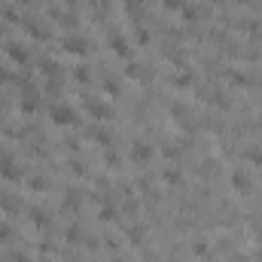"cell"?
<instances>
[{
	"label": "cell",
	"instance_id": "obj_1",
	"mask_svg": "<svg viewBox=\"0 0 262 262\" xmlns=\"http://www.w3.org/2000/svg\"><path fill=\"white\" fill-rule=\"evenodd\" d=\"M52 119L58 122V125H73L76 122V113H73L70 104H58V107L52 110Z\"/></svg>",
	"mask_w": 262,
	"mask_h": 262
},
{
	"label": "cell",
	"instance_id": "obj_2",
	"mask_svg": "<svg viewBox=\"0 0 262 262\" xmlns=\"http://www.w3.org/2000/svg\"><path fill=\"white\" fill-rule=\"evenodd\" d=\"M0 174H6V177H18V168L13 162H6V158H0Z\"/></svg>",
	"mask_w": 262,
	"mask_h": 262
},
{
	"label": "cell",
	"instance_id": "obj_3",
	"mask_svg": "<svg viewBox=\"0 0 262 262\" xmlns=\"http://www.w3.org/2000/svg\"><path fill=\"white\" fill-rule=\"evenodd\" d=\"M134 158H138V162H146V158H150V146L138 143V146H134Z\"/></svg>",
	"mask_w": 262,
	"mask_h": 262
},
{
	"label": "cell",
	"instance_id": "obj_4",
	"mask_svg": "<svg viewBox=\"0 0 262 262\" xmlns=\"http://www.w3.org/2000/svg\"><path fill=\"white\" fill-rule=\"evenodd\" d=\"M64 46H67V49H73V52H86V43H83V40H73V37H70V40H64Z\"/></svg>",
	"mask_w": 262,
	"mask_h": 262
},
{
	"label": "cell",
	"instance_id": "obj_5",
	"mask_svg": "<svg viewBox=\"0 0 262 262\" xmlns=\"http://www.w3.org/2000/svg\"><path fill=\"white\" fill-rule=\"evenodd\" d=\"M162 3H165L168 9H180V6H186V0H162Z\"/></svg>",
	"mask_w": 262,
	"mask_h": 262
}]
</instances>
